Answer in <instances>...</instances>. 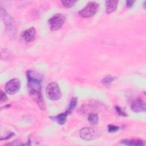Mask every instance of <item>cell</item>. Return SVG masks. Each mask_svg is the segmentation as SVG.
<instances>
[{"mask_svg": "<svg viewBox=\"0 0 146 146\" xmlns=\"http://www.w3.org/2000/svg\"><path fill=\"white\" fill-rule=\"evenodd\" d=\"M76 2L77 1H61V3H62L63 6L67 8H70L74 6Z\"/></svg>", "mask_w": 146, "mask_h": 146, "instance_id": "obj_16", "label": "cell"}, {"mask_svg": "<svg viewBox=\"0 0 146 146\" xmlns=\"http://www.w3.org/2000/svg\"><path fill=\"white\" fill-rule=\"evenodd\" d=\"M120 143L124 145L131 146H141L145 144L144 141L139 139H123Z\"/></svg>", "mask_w": 146, "mask_h": 146, "instance_id": "obj_10", "label": "cell"}, {"mask_svg": "<svg viewBox=\"0 0 146 146\" xmlns=\"http://www.w3.org/2000/svg\"><path fill=\"white\" fill-rule=\"evenodd\" d=\"M115 77L112 76L111 75H108L103 78V79L102 80V83L105 87H109L112 82L115 80Z\"/></svg>", "mask_w": 146, "mask_h": 146, "instance_id": "obj_15", "label": "cell"}, {"mask_svg": "<svg viewBox=\"0 0 146 146\" xmlns=\"http://www.w3.org/2000/svg\"><path fill=\"white\" fill-rule=\"evenodd\" d=\"M119 129V127L112 125V124H110L108 126V131L110 133H115L117 132Z\"/></svg>", "mask_w": 146, "mask_h": 146, "instance_id": "obj_17", "label": "cell"}, {"mask_svg": "<svg viewBox=\"0 0 146 146\" xmlns=\"http://www.w3.org/2000/svg\"><path fill=\"white\" fill-rule=\"evenodd\" d=\"M21 87V82L17 78H14L9 80L5 84V90L6 93L14 95L17 93Z\"/></svg>", "mask_w": 146, "mask_h": 146, "instance_id": "obj_7", "label": "cell"}, {"mask_svg": "<svg viewBox=\"0 0 146 146\" xmlns=\"http://www.w3.org/2000/svg\"><path fill=\"white\" fill-rule=\"evenodd\" d=\"M131 110L135 112H141L145 111V103L140 98L134 100L131 105Z\"/></svg>", "mask_w": 146, "mask_h": 146, "instance_id": "obj_8", "label": "cell"}, {"mask_svg": "<svg viewBox=\"0 0 146 146\" xmlns=\"http://www.w3.org/2000/svg\"><path fill=\"white\" fill-rule=\"evenodd\" d=\"M46 93L47 98L51 100H57L61 97L60 90L55 82H52L47 86Z\"/></svg>", "mask_w": 146, "mask_h": 146, "instance_id": "obj_3", "label": "cell"}, {"mask_svg": "<svg viewBox=\"0 0 146 146\" xmlns=\"http://www.w3.org/2000/svg\"><path fill=\"white\" fill-rule=\"evenodd\" d=\"M99 132L93 128L84 127L80 130L79 135L80 137L84 140H92L99 136Z\"/></svg>", "mask_w": 146, "mask_h": 146, "instance_id": "obj_6", "label": "cell"}, {"mask_svg": "<svg viewBox=\"0 0 146 146\" xmlns=\"http://www.w3.org/2000/svg\"><path fill=\"white\" fill-rule=\"evenodd\" d=\"M88 120L91 125H96L98 123L99 117L96 113H91L88 116Z\"/></svg>", "mask_w": 146, "mask_h": 146, "instance_id": "obj_13", "label": "cell"}, {"mask_svg": "<svg viewBox=\"0 0 146 146\" xmlns=\"http://www.w3.org/2000/svg\"><path fill=\"white\" fill-rule=\"evenodd\" d=\"M64 21L65 17L61 13H56L48 19V23L51 30H57L63 26Z\"/></svg>", "mask_w": 146, "mask_h": 146, "instance_id": "obj_5", "label": "cell"}, {"mask_svg": "<svg viewBox=\"0 0 146 146\" xmlns=\"http://www.w3.org/2000/svg\"><path fill=\"white\" fill-rule=\"evenodd\" d=\"M0 100H1V102H3L7 100V97L6 94L4 92H3V91H1V92Z\"/></svg>", "mask_w": 146, "mask_h": 146, "instance_id": "obj_19", "label": "cell"}, {"mask_svg": "<svg viewBox=\"0 0 146 146\" xmlns=\"http://www.w3.org/2000/svg\"><path fill=\"white\" fill-rule=\"evenodd\" d=\"M115 110H116V111H117V113H118L119 115L122 116H127V113H126L124 111L122 110V109L120 108V107L117 106H116V107H115Z\"/></svg>", "mask_w": 146, "mask_h": 146, "instance_id": "obj_18", "label": "cell"}, {"mask_svg": "<svg viewBox=\"0 0 146 146\" xmlns=\"http://www.w3.org/2000/svg\"><path fill=\"white\" fill-rule=\"evenodd\" d=\"M134 2H135L134 1H126V2H125L126 6L128 8H131L133 6Z\"/></svg>", "mask_w": 146, "mask_h": 146, "instance_id": "obj_20", "label": "cell"}, {"mask_svg": "<svg viewBox=\"0 0 146 146\" xmlns=\"http://www.w3.org/2000/svg\"><path fill=\"white\" fill-rule=\"evenodd\" d=\"M68 115L67 114V113L66 112H65L58 114V115L55 116H51V117H50V118L51 120L56 121L58 124L62 125L65 123V122L67 120V116Z\"/></svg>", "mask_w": 146, "mask_h": 146, "instance_id": "obj_11", "label": "cell"}, {"mask_svg": "<svg viewBox=\"0 0 146 146\" xmlns=\"http://www.w3.org/2000/svg\"><path fill=\"white\" fill-rule=\"evenodd\" d=\"M77 102H78V100H77V98H72V99L70 101V103L69 104V106H68V107L67 108V110H66V112L67 113L68 115L70 114L72 111L75 109V108L76 107V104H77Z\"/></svg>", "mask_w": 146, "mask_h": 146, "instance_id": "obj_14", "label": "cell"}, {"mask_svg": "<svg viewBox=\"0 0 146 146\" xmlns=\"http://www.w3.org/2000/svg\"><path fill=\"white\" fill-rule=\"evenodd\" d=\"M1 17L5 26L6 32L10 38H14L16 34V24L13 18L10 15L7 11L3 9L0 7Z\"/></svg>", "mask_w": 146, "mask_h": 146, "instance_id": "obj_1", "label": "cell"}, {"mask_svg": "<svg viewBox=\"0 0 146 146\" xmlns=\"http://www.w3.org/2000/svg\"><path fill=\"white\" fill-rule=\"evenodd\" d=\"M36 35V30L34 27L25 30L21 34V38L22 40L26 42H30L35 39Z\"/></svg>", "mask_w": 146, "mask_h": 146, "instance_id": "obj_9", "label": "cell"}, {"mask_svg": "<svg viewBox=\"0 0 146 146\" xmlns=\"http://www.w3.org/2000/svg\"><path fill=\"white\" fill-rule=\"evenodd\" d=\"M26 76L29 90H42L41 83L43 78L40 74L33 70H28Z\"/></svg>", "mask_w": 146, "mask_h": 146, "instance_id": "obj_2", "label": "cell"}, {"mask_svg": "<svg viewBox=\"0 0 146 146\" xmlns=\"http://www.w3.org/2000/svg\"><path fill=\"white\" fill-rule=\"evenodd\" d=\"M118 2V1H106V13L110 14L115 11L117 6Z\"/></svg>", "mask_w": 146, "mask_h": 146, "instance_id": "obj_12", "label": "cell"}, {"mask_svg": "<svg viewBox=\"0 0 146 146\" xmlns=\"http://www.w3.org/2000/svg\"><path fill=\"white\" fill-rule=\"evenodd\" d=\"M99 4L95 1L89 2L86 6L79 11V15L82 18H89L92 17L97 12Z\"/></svg>", "mask_w": 146, "mask_h": 146, "instance_id": "obj_4", "label": "cell"}]
</instances>
